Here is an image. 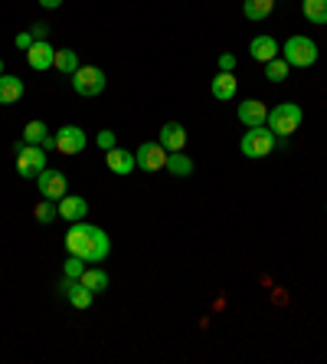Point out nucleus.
<instances>
[{
  "label": "nucleus",
  "instance_id": "1",
  "mask_svg": "<svg viewBox=\"0 0 327 364\" xmlns=\"http://www.w3.org/2000/svg\"><path fill=\"white\" fill-rule=\"evenodd\" d=\"M66 250H69V256H79L85 263H101V259H109V253H111V240L101 227H92V223L79 220V223H72L66 233Z\"/></svg>",
  "mask_w": 327,
  "mask_h": 364
},
{
  "label": "nucleus",
  "instance_id": "2",
  "mask_svg": "<svg viewBox=\"0 0 327 364\" xmlns=\"http://www.w3.org/2000/svg\"><path fill=\"white\" fill-rule=\"evenodd\" d=\"M301 122H304L301 105H294V102H282V105H275V109L269 112V122H265V125L275 132V138H288V135H294V132L301 128Z\"/></svg>",
  "mask_w": 327,
  "mask_h": 364
},
{
  "label": "nucleus",
  "instance_id": "3",
  "mask_svg": "<svg viewBox=\"0 0 327 364\" xmlns=\"http://www.w3.org/2000/svg\"><path fill=\"white\" fill-rule=\"evenodd\" d=\"M282 60L294 69H308L318 63V43L311 36H288L282 46Z\"/></svg>",
  "mask_w": 327,
  "mask_h": 364
},
{
  "label": "nucleus",
  "instance_id": "4",
  "mask_svg": "<svg viewBox=\"0 0 327 364\" xmlns=\"http://www.w3.org/2000/svg\"><path fill=\"white\" fill-rule=\"evenodd\" d=\"M239 148H243L245 158H269V154L275 151V132H272L269 125L249 128L243 135V141H239Z\"/></svg>",
  "mask_w": 327,
  "mask_h": 364
},
{
  "label": "nucleus",
  "instance_id": "5",
  "mask_svg": "<svg viewBox=\"0 0 327 364\" xmlns=\"http://www.w3.org/2000/svg\"><path fill=\"white\" fill-rule=\"evenodd\" d=\"M46 171V148L43 144H23V151L17 154V174L26 181H36Z\"/></svg>",
  "mask_w": 327,
  "mask_h": 364
},
{
  "label": "nucleus",
  "instance_id": "6",
  "mask_svg": "<svg viewBox=\"0 0 327 364\" xmlns=\"http://www.w3.org/2000/svg\"><path fill=\"white\" fill-rule=\"evenodd\" d=\"M72 89H76V95H82V99H92V95L105 92V73H101L99 66H79L76 73H72Z\"/></svg>",
  "mask_w": 327,
  "mask_h": 364
},
{
  "label": "nucleus",
  "instance_id": "7",
  "mask_svg": "<svg viewBox=\"0 0 327 364\" xmlns=\"http://www.w3.org/2000/svg\"><path fill=\"white\" fill-rule=\"evenodd\" d=\"M85 148H89V138H85V132L79 125H66V128H59V135H56V151L62 154H82Z\"/></svg>",
  "mask_w": 327,
  "mask_h": 364
},
{
  "label": "nucleus",
  "instance_id": "8",
  "mask_svg": "<svg viewBox=\"0 0 327 364\" xmlns=\"http://www.w3.org/2000/svg\"><path fill=\"white\" fill-rule=\"evenodd\" d=\"M135 161H138L141 171H160L164 164H167V151H164V144L160 141H144V144H138Z\"/></svg>",
  "mask_w": 327,
  "mask_h": 364
},
{
  "label": "nucleus",
  "instance_id": "9",
  "mask_svg": "<svg viewBox=\"0 0 327 364\" xmlns=\"http://www.w3.org/2000/svg\"><path fill=\"white\" fill-rule=\"evenodd\" d=\"M36 187H40V194L46 197V200H62L66 197V187H69V181H66V174L62 171H43L40 178H36Z\"/></svg>",
  "mask_w": 327,
  "mask_h": 364
},
{
  "label": "nucleus",
  "instance_id": "10",
  "mask_svg": "<svg viewBox=\"0 0 327 364\" xmlns=\"http://www.w3.org/2000/svg\"><path fill=\"white\" fill-rule=\"evenodd\" d=\"M59 292H62V296L69 299V305H72V309H79V312H85V309L92 305V299H95V292H89L82 282H79V279H69V276L59 282Z\"/></svg>",
  "mask_w": 327,
  "mask_h": 364
},
{
  "label": "nucleus",
  "instance_id": "11",
  "mask_svg": "<svg viewBox=\"0 0 327 364\" xmlns=\"http://www.w3.org/2000/svg\"><path fill=\"white\" fill-rule=\"evenodd\" d=\"M235 115H239V122H243V125L259 128V125H265V122H269V105H265V102H259V99H245L243 105L235 109Z\"/></svg>",
  "mask_w": 327,
  "mask_h": 364
},
{
  "label": "nucleus",
  "instance_id": "12",
  "mask_svg": "<svg viewBox=\"0 0 327 364\" xmlns=\"http://www.w3.org/2000/svg\"><path fill=\"white\" fill-rule=\"evenodd\" d=\"M157 141L164 144V151H184L187 148V128L180 125V122H164L160 125V135H157Z\"/></svg>",
  "mask_w": 327,
  "mask_h": 364
},
{
  "label": "nucleus",
  "instance_id": "13",
  "mask_svg": "<svg viewBox=\"0 0 327 364\" xmlns=\"http://www.w3.org/2000/svg\"><path fill=\"white\" fill-rule=\"evenodd\" d=\"M52 60H56V50H52L46 40H33V46L26 50V63L33 73H43V69H52Z\"/></svg>",
  "mask_w": 327,
  "mask_h": 364
},
{
  "label": "nucleus",
  "instance_id": "14",
  "mask_svg": "<svg viewBox=\"0 0 327 364\" xmlns=\"http://www.w3.org/2000/svg\"><path fill=\"white\" fill-rule=\"evenodd\" d=\"M105 168L111 171V174H131V171L138 168V161H135V151H125V148H111V151H105Z\"/></svg>",
  "mask_w": 327,
  "mask_h": 364
},
{
  "label": "nucleus",
  "instance_id": "15",
  "mask_svg": "<svg viewBox=\"0 0 327 364\" xmlns=\"http://www.w3.org/2000/svg\"><path fill=\"white\" fill-rule=\"evenodd\" d=\"M85 213H89V200L79 194H66L62 200H59V217L69 223H79L85 220Z\"/></svg>",
  "mask_w": 327,
  "mask_h": 364
},
{
  "label": "nucleus",
  "instance_id": "16",
  "mask_svg": "<svg viewBox=\"0 0 327 364\" xmlns=\"http://www.w3.org/2000/svg\"><path fill=\"white\" fill-rule=\"evenodd\" d=\"M249 53H252V60H259L262 66L269 60H275L278 53H282V46H278V40L275 36H269V33H262V36H255V40L249 43Z\"/></svg>",
  "mask_w": 327,
  "mask_h": 364
},
{
  "label": "nucleus",
  "instance_id": "17",
  "mask_svg": "<svg viewBox=\"0 0 327 364\" xmlns=\"http://www.w3.org/2000/svg\"><path fill=\"white\" fill-rule=\"evenodd\" d=\"M20 99H23V79L4 73L0 76V105H13Z\"/></svg>",
  "mask_w": 327,
  "mask_h": 364
},
{
  "label": "nucleus",
  "instance_id": "18",
  "mask_svg": "<svg viewBox=\"0 0 327 364\" xmlns=\"http://www.w3.org/2000/svg\"><path fill=\"white\" fill-rule=\"evenodd\" d=\"M235 85H239V82H235V76H233V73H223V69H219V73H216V79H213V82H210V92L216 95L219 102H229V99H233V95H235Z\"/></svg>",
  "mask_w": 327,
  "mask_h": 364
},
{
  "label": "nucleus",
  "instance_id": "19",
  "mask_svg": "<svg viewBox=\"0 0 327 364\" xmlns=\"http://www.w3.org/2000/svg\"><path fill=\"white\" fill-rule=\"evenodd\" d=\"M301 14L308 23L324 26L327 23V0H301Z\"/></svg>",
  "mask_w": 327,
  "mask_h": 364
},
{
  "label": "nucleus",
  "instance_id": "20",
  "mask_svg": "<svg viewBox=\"0 0 327 364\" xmlns=\"http://www.w3.org/2000/svg\"><path fill=\"white\" fill-rule=\"evenodd\" d=\"M164 168H167L174 178H190V174H193V161L187 158L184 151H170V154H167V164H164Z\"/></svg>",
  "mask_w": 327,
  "mask_h": 364
},
{
  "label": "nucleus",
  "instance_id": "21",
  "mask_svg": "<svg viewBox=\"0 0 327 364\" xmlns=\"http://www.w3.org/2000/svg\"><path fill=\"white\" fill-rule=\"evenodd\" d=\"M79 282H82L89 292H95V296H99V292H105V289H109V272H105V269H85L82 276H79Z\"/></svg>",
  "mask_w": 327,
  "mask_h": 364
},
{
  "label": "nucleus",
  "instance_id": "22",
  "mask_svg": "<svg viewBox=\"0 0 327 364\" xmlns=\"http://www.w3.org/2000/svg\"><path fill=\"white\" fill-rule=\"evenodd\" d=\"M275 10V0H243L245 20H265Z\"/></svg>",
  "mask_w": 327,
  "mask_h": 364
},
{
  "label": "nucleus",
  "instance_id": "23",
  "mask_svg": "<svg viewBox=\"0 0 327 364\" xmlns=\"http://www.w3.org/2000/svg\"><path fill=\"white\" fill-rule=\"evenodd\" d=\"M52 66H56L59 73L72 76V73L79 69V53L76 50H56V60H52Z\"/></svg>",
  "mask_w": 327,
  "mask_h": 364
},
{
  "label": "nucleus",
  "instance_id": "24",
  "mask_svg": "<svg viewBox=\"0 0 327 364\" xmlns=\"http://www.w3.org/2000/svg\"><path fill=\"white\" fill-rule=\"evenodd\" d=\"M33 217H36V223H52L59 217V200H46V197H43L33 207Z\"/></svg>",
  "mask_w": 327,
  "mask_h": 364
},
{
  "label": "nucleus",
  "instance_id": "25",
  "mask_svg": "<svg viewBox=\"0 0 327 364\" xmlns=\"http://www.w3.org/2000/svg\"><path fill=\"white\" fill-rule=\"evenodd\" d=\"M288 73H292V66H288L282 56H275V60L265 63V79H272V82H285Z\"/></svg>",
  "mask_w": 327,
  "mask_h": 364
},
{
  "label": "nucleus",
  "instance_id": "26",
  "mask_svg": "<svg viewBox=\"0 0 327 364\" xmlns=\"http://www.w3.org/2000/svg\"><path fill=\"white\" fill-rule=\"evenodd\" d=\"M50 135V132H46V122H26V128H23V141L26 144H43V138Z\"/></svg>",
  "mask_w": 327,
  "mask_h": 364
},
{
  "label": "nucleus",
  "instance_id": "27",
  "mask_svg": "<svg viewBox=\"0 0 327 364\" xmlns=\"http://www.w3.org/2000/svg\"><path fill=\"white\" fill-rule=\"evenodd\" d=\"M62 272H66L69 279H79V276L85 272V259H79V256H69L66 266H62Z\"/></svg>",
  "mask_w": 327,
  "mask_h": 364
},
{
  "label": "nucleus",
  "instance_id": "28",
  "mask_svg": "<svg viewBox=\"0 0 327 364\" xmlns=\"http://www.w3.org/2000/svg\"><path fill=\"white\" fill-rule=\"evenodd\" d=\"M95 141H99L101 151H111V148H115V132H111V128H105V132H99V138H95Z\"/></svg>",
  "mask_w": 327,
  "mask_h": 364
},
{
  "label": "nucleus",
  "instance_id": "29",
  "mask_svg": "<svg viewBox=\"0 0 327 364\" xmlns=\"http://www.w3.org/2000/svg\"><path fill=\"white\" fill-rule=\"evenodd\" d=\"M219 69H223V73H233V69H235V56H233V53H223V56H219Z\"/></svg>",
  "mask_w": 327,
  "mask_h": 364
},
{
  "label": "nucleus",
  "instance_id": "30",
  "mask_svg": "<svg viewBox=\"0 0 327 364\" xmlns=\"http://www.w3.org/2000/svg\"><path fill=\"white\" fill-rule=\"evenodd\" d=\"M30 33H33V40H46V33H50V23H33V26H30Z\"/></svg>",
  "mask_w": 327,
  "mask_h": 364
},
{
  "label": "nucleus",
  "instance_id": "31",
  "mask_svg": "<svg viewBox=\"0 0 327 364\" xmlns=\"http://www.w3.org/2000/svg\"><path fill=\"white\" fill-rule=\"evenodd\" d=\"M13 43H17V46H20V50H30V46H33V33H17V40H13Z\"/></svg>",
  "mask_w": 327,
  "mask_h": 364
},
{
  "label": "nucleus",
  "instance_id": "32",
  "mask_svg": "<svg viewBox=\"0 0 327 364\" xmlns=\"http://www.w3.org/2000/svg\"><path fill=\"white\" fill-rule=\"evenodd\" d=\"M40 4H43V7H46V10H56L59 4H62V0H40Z\"/></svg>",
  "mask_w": 327,
  "mask_h": 364
},
{
  "label": "nucleus",
  "instance_id": "33",
  "mask_svg": "<svg viewBox=\"0 0 327 364\" xmlns=\"http://www.w3.org/2000/svg\"><path fill=\"white\" fill-rule=\"evenodd\" d=\"M0 76H4V60H0Z\"/></svg>",
  "mask_w": 327,
  "mask_h": 364
}]
</instances>
